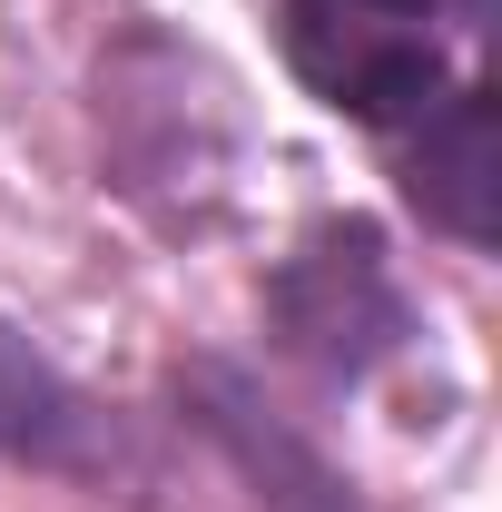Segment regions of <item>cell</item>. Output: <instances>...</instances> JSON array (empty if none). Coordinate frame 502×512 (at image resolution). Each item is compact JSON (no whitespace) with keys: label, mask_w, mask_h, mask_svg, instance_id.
I'll use <instances>...</instances> for the list:
<instances>
[{"label":"cell","mask_w":502,"mask_h":512,"mask_svg":"<svg viewBox=\"0 0 502 512\" xmlns=\"http://www.w3.org/2000/svg\"><path fill=\"white\" fill-rule=\"evenodd\" d=\"M99 188L138 207L158 237H217L247 178V99L197 40L128 20L89 69Z\"/></svg>","instance_id":"1"},{"label":"cell","mask_w":502,"mask_h":512,"mask_svg":"<svg viewBox=\"0 0 502 512\" xmlns=\"http://www.w3.org/2000/svg\"><path fill=\"white\" fill-rule=\"evenodd\" d=\"M256 335L315 394H365L384 365H404L424 345V306L404 286L384 217L365 207L306 217L286 256H266V276H256Z\"/></svg>","instance_id":"2"},{"label":"cell","mask_w":502,"mask_h":512,"mask_svg":"<svg viewBox=\"0 0 502 512\" xmlns=\"http://www.w3.org/2000/svg\"><path fill=\"white\" fill-rule=\"evenodd\" d=\"M0 463L69 483L89 503H128V512L168 503V444L148 434V414L79 384L20 316H0Z\"/></svg>","instance_id":"3"},{"label":"cell","mask_w":502,"mask_h":512,"mask_svg":"<svg viewBox=\"0 0 502 512\" xmlns=\"http://www.w3.org/2000/svg\"><path fill=\"white\" fill-rule=\"evenodd\" d=\"M276 60L325 119L404 138L453 89V40L424 10L394 0H276Z\"/></svg>","instance_id":"4"},{"label":"cell","mask_w":502,"mask_h":512,"mask_svg":"<svg viewBox=\"0 0 502 512\" xmlns=\"http://www.w3.org/2000/svg\"><path fill=\"white\" fill-rule=\"evenodd\" d=\"M168 424L207 444L227 463V483L247 493L256 512H375L365 483L335 463V453L306 434V414H286L266 375L227 345H188L168 355Z\"/></svg>","instance_id":"5"},{"label":"cell","mask_w":502,"mask_h":512,"mask_svg":"<svg viewBox=\"0 0 502 512\" xmlns=\"http://www.w3.org/2000/svg\"><path fill=\"white\" fill-rule=\"evenodd\" d=\"M394 148V197L434 227L443 247L493 256L502 247V89L493 79H453Z\"/></svg>","instance_id":"6"},{"label":"cell","mask_w":502,"mask_h":512,"mask_svg":"<svg viewBox=\"0 0 502 512\" xmlns=\"http://www.w3.org/2000/svg\"><path fill=\"white\" fill-rule=\"evenodd\" d=\"M394 10H424V20H463V30L483 40V30H493V10H502V0H394Z\"/></svg>","instance_id":"7"}]
</instances>
